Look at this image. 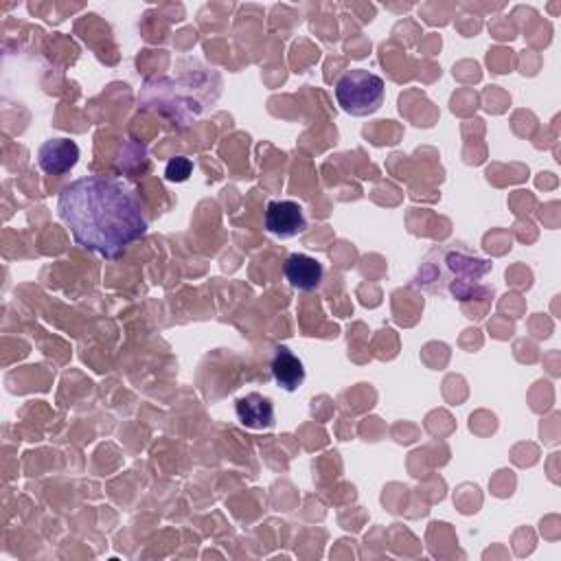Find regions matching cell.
<instances>
[{
	"mask_svg": "<svg viewBox=\"0 0 561 561\" xmlns=\"http://www.w3.org/2000/svg\"><path fill=\"white\" fill-rule=\"evenodd\" d=\"M57 215L79 246L106 259H119L147 233L141 200L117 178L71 182L57 200Z\"/></svg>",
	"mask_w": 561,
	"mask_h": 561,
	"instance_id": "1",
	"label": "cell"
},
{
	"mask_svg": "<svg viewBox=\"0 0 561 561\" xmlns=\"http://www.w3.org/2000/svg\"><path fill=\"white\" fill-rule=\"evenodd\" d=\"M489 270L491 263L487 259H480L476 255L465 253V250L448 246L432 250L412 283L417 288H426L430 292L448 294L452 299L467 301L476 292V285L483 283Z\"/></svg>",
	"mask_w": 561,
	"mask_h": 561,
	"instance_id": "2",
	"label": "cell"
},
{
	"mask_svg": "<svg viewBox=\"0 0 561 561\" xmlns=\"http://www.w3.org/2000/svg\"><path fill=\"white\" fill-rule=\"evenodd\" d=\"M386 95L384 79L364 68L347 71L336 82L338 106L351 117H369L382 108Z\"/></svg>",
	"mask_w": 561,
	"mask_h": 561,
	"instance_id": "3",
	"label": "cell"
},
{
	"mask_svg": "<svg viewBox=\"0 0 561 561\" xmlns=\"http://www.w3.org/2000/svg\"><path fill=\"white\" fill-rule=\"evenodd\" d=\"M268 233L279 239H290L303 233L307 220L303 206L294 200H272L266 209Z\"/></svg>",
	"mask_w": 561,
	"mask_h": 561,
	"instance_id": "4",
	"label": "cell"
},
{
	"mask_svg": "<svg viewBox=\"0 0 561 561\" xmlns=\"http://www.w3.org/2000/svg\"><path fill=\"white\" fill-rule=\"evenodd\" d=\"M79 160V147L71 139H51L38 150V165L49 176H62Z\"/></svg>",
	"mask_w": 561,
	"mask_h": 561,
	"instance_id": "5",
	"label": "cell"
},
{
	"mask_svg": "<svg viewBox=\"0 0 561 561\" xmlns=\"http://www.w3.org/2000/svg\"><path fill=\"white\" fill-rule=\"evenodd\" d=\"M283 274L294 290L312 292L318 290L320 283H323L325 270H323V263L318 259L303 253H294L285 259Z\"/></svg>",
	"mask_w": 561,
	"mask_h": 561,
	"instance_id": "6",
	"label": "cell"
},
{
	"mask_svg": "<svg viewBox=\"0 0 561 561\" xmlns=\"http://www.w3.org/2000/svg\"><path fill=\"white\" fill-rule=\"evenodd\" d=\"M237 419L248 430H270L274 426V406L261 393H248L237 399Z\"/></svg>",
	"mask_w": 561,
	"mask_h": 561,
	"instance_id": "7",
	"label": "cell"
},
{
	"mask_svg": "<svg viewBox=\"0 0 561 561\" xmlns=\"http://www.w3.org/2000/svg\"><path fill=\"white\" fill-rule=\"evenodd\" d=\"M272 375L283 391L294 393L305 384V366L303 360L288 347H277V353L272 358Z\"/></svg>",
	"mask_w": 561,
	"mask_h": 561,
	"instance_id": "8",
	"label": "cell"
},
{
	"mask_svg": "<svg viewBox=\"0 0 561 561\" xmlns=\"http://www.w3.org/2000/svg\"><path fill=\"white\" fill-rule=\"evenodd\" d=\"M191 171H193V163H191V160L185 158V156H178V158L169 160V163H167L165 176H167V180H171V182H185V180L191 176Z\"/></svg>",
	"mask_w": 561,
	"mask_h": 561,
	"instance_id": "9",
	"label": "cell"
}]
</instances>
